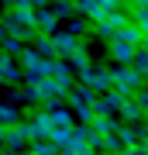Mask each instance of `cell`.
Segmentation results:
<instances>
[{"label": "cell", "mask_w": 148, "mask_h": 155, "mask_svg": "<svg viewBox=\"0 0 148 155\" xmlns=\"http://www.w3.org/2000/svg\"><path fill=\"white\" fill-rule=\"evenodd\" d=\"M14 121H21L17 107L14 104H0V124H14Z\"/></svg>", "instance_id": "obj_19"}, {"label": "cell", "mask_w": 148, "mask_h": 155, "mask_svg": "<svg viewBox=\"0 0 148 155\" xmlns=\"http://www.w3.org/2000/svg\"><path fill=\"white\" fill-rule=\"evenodd\" d=\"M107 7H117V11H127V0H104Z\"/></svg>", "instance_id": "obj_25"}, {"label": "cell", "mask_w": 148, "mask_h": 155, "mask_svg": "<svg viewBox=\"0 0 148 155\" xmlns=\"http://www.w3.org/2000/svg\"><path fill=\"white\" fill-rule=\"evenodd\" d=\"M134 48H138V45H127V41H121V38H110V45H107L110 59H114L117 66H131V59H134Z\"/></svg>", "instance_id": "obj_8"}, {"label": "cell", "mask_w": 148, "mask_h": 155, "mask_svg": "<svg viewBox=\"0 0 148 155\" xmlns=\"http://www.w3.org/2000/svg\"><path fill=\"white\" fill-rule=\"evenodd\" d=\"M131 97H134V104H138V107H141V110L148 114V90L141 86V90H134V93H131Z\"/></svg>", "instance_id": "obj_23"}, {"label": "cell", "mask_w": 148, "mask_h": 155, "mask_svg": "<svg viewBox=\"0 0 148 155\" xmlns=\"http://www.w3.org/2000/svg\"><path fill=\"white\" fill-rule=\"evenodd\" d=\"M66 62H69V69H72V72L90 69V55H86V48H76L72 55H66Z\"/></svg>", "instance_id": "obj_17"}, {"label": "cell", "mask_w": 148, "mask_h": 155, "mask_svg": "<svg viewBox=\"0 0 148 155\" xmlns=\"http://www.w3.org/2000/svg\"><path fill=\"white\" fill-rule=\"evenodd\" d=\"M0 38H4V24H0Z\"/></svg>", "instance_id": "obj_29"}, {"label": "cell", "mask_w": 148, "mask_h": 155, "mask_svg": "<svg viewBox=\"0 0 148 155\" xmlns=\"http://www.w3.org/2000/svg\"><path fill=\"white\" fill-rule=\"evenodd\" d=\"M24 148H28L24 155H59V145L52 138H35V141H28Z\"/></svg>", "instance_id": "obj_12"}, {"label": "cell", "mask_w": 148, "mask_h": 155, "mask_svg": "<svg viewBox=\"0 0 148 155\" xmlns=\"http://www.w3.org/2000/svg\"><path fill=\"white\" fill-rule=\"evenodd\" d=\"M127 17L145 31V28H148V4H131V7H127Z\"/></svg>", "instance_id": "obj_16"}, {"label": "cell", "mask_w": 148, "mask_h": 155, "mask_svg": "<svg viewBox=\"0 0 148 155\" xmlns=\"http://www.w3.org/2000/svg\"><path fill=\"white\" fill-rule=\"evenodd\" d=\"M117 117H121L124 124H138L145 117V110L134 104V97H121V107H117Z\"/></svg>", "instance_id": "obj_11"}, {"label": "cell", "mask_w": 148, "mask_h": 155, "mask_svg": "<svg viewBox=\"0 0 148 155\" xmlns=\"http://www.w3.org/2000/svg\"><path fill=\"white\" fill-rule=\"evenodd\" d=\"M0 86H4V79H0Z\"/></svg>", "instance_id": "obj_31"}, {"label": "cell", "mask_w": 148, "mask_h": 155, "mask_svg": "<svg viewBox=\"0 0 148 155\" xmlns=\"http://www.w3.org/2000/svg\"><path fill=\"white\" fill-rule=\"evenodd\" d=\"M52 11H55V17H59V21H62V17H72V14H76V11H72V0H55Z\"/></svg>", "instance_id": "obj_20"}, {"label": "cell", "mask_w": 148, "mask_h": 155, "mask_svg": "<svg viewBox=\"0 0 148 155\" xmlns=\"http://www.w3.org/2000/svg\"><path fill=\"white\" fill-rule=\"evenodd\" d=\"M138 48H145V52H148V35H141V41H138Z\"/></svg>", "instance_id": "obj_26"}, {"label": "cell", "mask_w": 148, "mask_h": 155, "mask_svg": "<svg viewBox=\"0 0 148 155\" xmlns=\"http://www.w3.org/2000/svg\"><path fill=\"white\" fill-rule=\"evenodd\" d=\"M35 31H38V35H52V31H59V17H55L52 4H45V7H38V11H35Z\"/></svg>", "instance_id": "obj_7"}, {"label": "cell", "mask_w": 148, "mask_h": 155, "mask_svg": "<svg viewBox=\"0 0 148 155\" xmlns=\"http://www.w3.org/2000/svg\"><path fill=\"white\" fill-rule=\"evenodd\" d=\"M48 38H52V45H55V55H59V59L72 55L76 48H86V45H83V41L76 38V35H69V31H52Z\"/></svg>", "instance_id": "obj_6"}, {"label": "cell", "mask_w": 148, "mask_h": 155, "mask_svg": "<svg viewBox=\"0 0 148 155\" xmlns=\"http://www.w3.org/2000/svg\"><path fill=\"white\" fill-rule=\"evenodd\" d=\"M0 79H4V83H21V66H17L14 55L4 52V48H0Z\"/></svg>", "instance_id": "obj_10"}, {"label": "cell", "mask_w": 148, "mask_h": 155, "mask_svg": "<svg viewBox=\"0 0 148 155\" xmlns=\"http://www.w3.org/2000/svg\"><path fill=\"white\" fill-rule=\"evenodd\" d=\"M17 55H21V59H17V66H21L24 83H38V79H45V59H41L35 48H21Z\"/></svg>", "instance_id": "obj_2"}, {"label": "cell", "mask_w": 148, "mask_h": 155, "mask_svg": "<svg viewBox=\"0 0 148 155\" xmlns=\"http://www.w3.org/2000/svg\"><path fill=\"white\" fill-rule=\"evenodd\" d=\"M131 66L141 72V79H148V52L145 48H134V59H131Z\"/></svg>", "instance_id": "obj_18"}, {"label": "cell", "mask_w": 148, "mask_h": 155, "mask_svg": "<svg viewBox=\"0 0 148 155\" xmlns=\"http://www.w3.org/2000/svg\"><path fill=\"white\" fill-rule=\"evenodd\" d=\"M104 0H72V11H76V14H83V17H90V21H93V17L100 14V11H104Z\"/></svg>", "instance_id": "obj_13"}, {"label": "cell", "mask_w": 148, "mask_h": 155, "mask_svg": "<svg viewBox=\"0 0 148 155\" xmlns=\"http://www.w3.org/2000/svg\"><path fill=\"white\" fill-rule=\"evenodd\" d=\"M145 121H148V114H145Z\"/></svg>", "instance_id": "obj_32"}, {"label": "cell", "mask_w": 148, "mask_h": 155, "mask_svg": "<svg viewBox=\"0 0 148 155\" xmlns=\"http://www.w3.org/2000/svg\"><path fill=\"white\" fill-rule=\"evenodd\" d=\"M0 24H4V35H11V38H17V41H24V45L31 41L35 35H38V31H35V28H28L24 21H17V14H14V7H11V11L4 14V21H0Z\"/></svg>", "instance_id": "obj_5"}, {"label": "cell", "mask_w": 148, "mask_h": 155, "mask_svg": "<svg viewBox=\"0 0 148 155\" xmlns=\"http://www.w3.org/2000/svg\"><path fill=\"white\" fill-rule=\"evenodd\" d=\"M0 45H4V52H11V55H17V52L24 48V41H17V38H11V35H4V38H0Z\"/></svg>", "instance_id": "obj_22"}, {"label": "cell", "mask_w": 148, "mask_h": 155, "mask_svg": "<svg viewBox=\"0 0 148 155\" xmlns=\"http://www.w3.org/2000/svg\"><path fill=\"white\" fill-rule=\"evenodd\" d=\"M0 155H21V152H7V148H4V152H0Z\"/></svg>", "instance_id": "obj_27"}, {"label": "cell", "mask_w": 148, "mask_h": 155, "mask_svg": "<svg viewBox=\"0 0 148 155\" xmlns=\"http://www.w3.org/2000/svg\"><path fill=\"white\" fill-rule=\"evenodd\" d=\"M4 145L7 152H21L24 145H28V138H24V131H21V121H14V124H7V131H4Z\"/></svg>", "instance_id": "obj_9"}, {"label": "cell", "mask_w": 148, "mask_h": 155, "mask_svg": "<svg viewBox=\"0 0 148 155\" xmlns=\"http://www.w3.org/2000/svg\"><path fill=\"white\" fill-rule=\"evenodd\" d=\"M69 35H76V38H83V35L90 31V21H83V17H72L69 21V28H66Z\"/></svg>", "instance_id": "obj_21"}, {"label": "cell", "mask_w": 148, "mask_h": 155, "mask_svg": "<svg viewBox=\"0 0 148 155\" xmlns=\"http://www.w3.org/2000/svg\"><path fill=\"white\" fill-rule=\"evenodd\" d=\"M79 83H86L93 93H104V90H110V69L93 66V62H90V69H83V72H79Z\"/></svg>", "instance_id": "obj_4"}, {"label": "cell", "mask_w": 148, "mask_h": 155, "mask_svg": "<svg viewBox=\"0 0 148 155\" xmlns=\"http://www.w3.org/2000/svg\"><path fill=\"white\" fill-rule=\"evenodd\" d=\"M4 4H7V7H14V4H17V0H4Z\"/></svg>", "instance_id": "obj_28"}, {"label": "cell", "mask_w": 148, "mask_h": 155, "mask_svg": "<svg viewBox=\"0 0 148 155\" xmlns=\"http://www.w3.org/2000/svg\"><path fill=\"white\" fill-rule=\"evenodd\" d=\"M145 86V79H141V72H138L134 66H117V69H110V90H117L121 97H131L134 90H141Z\"/></svg>", "instance_id": "obj_1"}, {"label": "cell", "mask_w": 148, "mask_h": 155, "mask_svg": "<svg viewBox=\"0 0 148 155\" xmlns=\"http://www.w3.org/2000/svg\"><path fill=\"white\" fill-rule=\"evenodd\" d=\"M0 152H4V145H0Z\"/></svg>", "instance_id": "obj_30"}, {"label": "cell", "mask_w": 148, "mask_h": 155, "mask_svg": "<svg viewBox=\"0 0 148 155\" xmlns=\"http://www.w3.org/2000/svg\"><path fill=\"white\" fill-rule=\"evenodd\" d=\"M114 38H121L127 45H138V41H141V28H138L134 21H127V24H121V28L114 31Z\"/></svg>", "instance_id": "obj_14"}, {"label": "cell", "mask_w": 148, "mask_h": 155, "mask_svg": "<svg viewBox=\"0 0 148 155\" xmlns=\"http://www.w3.org/2000/svg\"><path fill=\"white\" fill-rule=\"evenodd\" d=\"M17 4H24V7H35V11H38V7H45L48 0H17ZM17 4H14V7H17Z\"/></svg>", "instance_id": "obj_24"}, {"label": "cell", "mask_w": 148, "mask_h": 155, "mask_svg": "<svg viewBox=\"0 0 148 155\" xmlns=\"http://www.w3.org/2000/svg\"><path fill=\"white\" fill-rule=\"evenodd\" d=\"M45 76H48L52 83L62 90V93H66V90L76 83V72H72V69H69V62H66V59H59V55H55V59H45Z\"/></svg>", "instance_id": "obj_3"}, {"label": "cell", "mask_w": 148, "mask_h": 155, "mask_svg": "<svg viewBox=\"0 0 148 155\" xmlns=\"http://www.w3.org/2000/svg\"><path fill=\"white\" fill-rule=\"evenodd\" d=\"M31 45H35V52H38L41 59H55V45H52V38H48V35H35V38H31Z\"/></svg>", "instance_id": "obj_15"}]
</instances>
